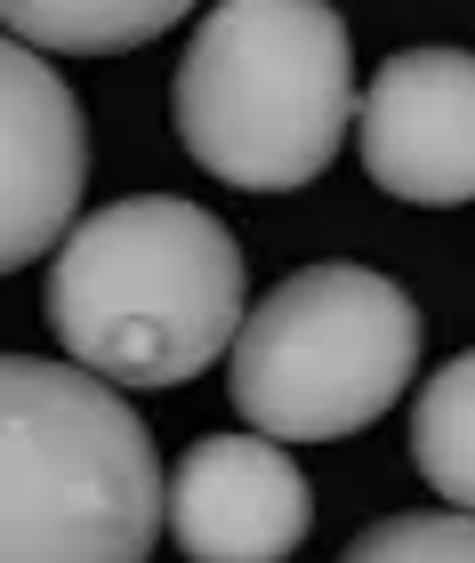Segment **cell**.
<instances>
[{"label":"cell","instance_id":"obj_10","mask_svg":"<svg viewBox=\"0 0 475 563\" xmlns=\"http://www.w3.org/2000/svg\"><path fill=\"white\" fill-rule=\"evenodd\" d=\"M339 563H475V516L467 507H443V516H387Z\"/></svg>","mask_w":475,"mask_h":563},{"label":"cell","instance_id":"obj_2","mask_svg":"<svg viewBox=\"0 0 475 563\" xmlns=\"http://www.w3.org/2000/svg\"><path fill=\"white\" fill-rule=\"evenodd\" d=\"M178 145L218 186L298 194L355 130V41L331 0H210L169 81Z\"/></svg>","mask_w":475,"mask_h":563},{"label":"cell","instance_id":"obj_8","mask_svg":"<svg viewBox=\"0 0 475 563\" xmlns=\"http://www.w3.org/2000/svg\"><path fill=\"white\" fill-rule=\"evenodd\" d=\"M9 41L57 48V57H121L194 16V0H0Z\"/></svg>","mask_w":475,"mask_h":563},{"label":"cell","instance_id":"obj_4","mask_svg":"<svg viewBox=\"0 0 475 563\" xmlns=\"http://www.w3.org/2000/svg\"><path fill=\"white\" fill-rule=\"evenodd\" d=\"M419 306L371 266H307L250 306L227 354L234 411L274 443H339L387 419L419 378Z\"/></svg>","mask_w":475,"mask_h":563},{"label":"cell","instance_id":"obj_9","mask_svg":"<svg viewBox=\"0 0 475 563\" xmlns=\"http://www.w3.org/2000/svg\"><path fill=\"white\" fill-rule=\"evenodd\" d=\"M411 467L443 507L475 516V346L452 354L411 402Z\"/></svg>","mask_w":475,"mask_h":563},{"label":"cell","instance_id":"obj_1","mask_svg":"<svg viewBox=\"0 0 475 563\" xmlns=\"http://www.w3.org/2000/svg\"><path fill=\"white\" fill-rule=\"evenodd\" d=\"M41 314L65 363L113 387H186L250 322L242 250L202 201L130 194L57 242Z\"/></svg>","mask_w":475,"mask_h":563},{"label":"cell","instance_id":"obj_5","mask_svg":"<svg viewBox=\"0 0 475 563\" xmlns=\"http://www.w3.org/2000/svg\"><path fill=\"white\" fill-rule=\"evenodd\" d=\"M355 145L371 186L419 210L475 201V57L467 48H404L371 73Z\"/></svg>","mask_w":475,"mask_h":563},{"label":"cell","instance_id":"obj_7","mask_svg":"<svg viewBox=\"0 0 475 563\" xmlns=\"http://www.w3.org/2000/svg\"><path fill=\"white\" fill-rule=\"evenodd\" d=\"M0 145H9V177H0V266H33L57 258V242L73 234L89 186V121L73 106V89L57 81L48 48L9 41L0 48Z\"/></svg>","mask_w":475,"mask_h":563},{"label":"cell","instance_id":"obj_6","mask_svg":"<svg viewBox=\"0 0 475 563\" xmlns=\"http://www.w3.org/2000/svg\"><path fill=\"white\" fill-rule=\"evenodd\" d=\"M314 492L274 434H202L169 475V540L186 563H290Z\"/></svg>","mask_w":475,"mask_h":563},{"label":"cell","instance_id":"obj_3","mask_svg":"<svg viewBox=\"0 0 475 563\" xmlns=\"http://www.w3.org/2000/svg\"><path fill=\"white\" fill-rule=\"evenodd\" d=\"M169 483L145 419L81 363H0V563H145Z\"/></svg>","mask_w":475,"mask_h":563}]
</instances>
